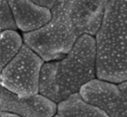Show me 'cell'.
Instances as JSON below:
<instances>
[{"label": "cell", "instance_id": "cell-8", "mask_svg": "<svg viewBox=\"0 0 127 117\" xmlns=\"http://www.w3.org/2000/svg\"><path fill=\"white\" fill-rule=\"evenodd\" d=\"M7 3L16 25L24 33L40 29L51 19L50 10L30 0H7Z\"/></svg>", "mask_w": 127, "mask_h": 117}, {"label": "cell", "instance_id": "cell-12", "mask_svg": "<svg viewBox=\"0 0 127 117\" xmlns=\"http://www.w3.org/2000/svg\"><path fill=\"white\" fill-rule=\"evenodd\" d=\"M118 87L120 88L122 92L125 95V97L127 98V80H124V81H123V82H120Z\"/></svg>", "mask_w": 127, "mask_h": 117}, {"label": "cell", "instance_id": "cell-11", "mask_svg": "<svg viewBox=\"0 0 127 117\" xmlns=\"http://www.w3.org/2000/svg\"><path fill=\"white\" fill-rule=\"evenodd\" d=\"M30 1L41 7L49 9V10H51L60 2V0H30Z\"/></svg>", "mask_w": 127, "mask_h": 117}, {"label": "cell", "instance_id": "cell-14", "mask_svg": "<svg viewBox=\"0 0 127 117\" xmlns=\"http://www.w3.org/2000/svg\"><path fill=\"white\" fill-rule=\"evenodd\" d=\"M53 117H55V116H53Z\"/></svg>", "mask_w": 127, "mask_h": 117}, {"label": "cell", "instance_id": "cell-13", "mask_svg": "<svg viewBox=\"0 0 127 117\" xmlns=\"http://www.w3.org/2000/svg\"><path fill=\"white\" fill-rule=\"evenodd\" d=\"M2 117H20L17 115V114H11V113H7V112H5L3 114H2Z\"/></svg>", "mask_w": 127, "mask_h": 117}, {"label": "cell", "instance_id": "cell-3", "mask_svg": "<svg viewBox=\"0 0 127 117\" xmlns=\"http://www.w3.org/2000/svg\"><path fill=\"white\" fill-rule=\"evenodd\" d=\"M50 12L51 19L46 25L23 34L24 44L46 62L63 59L81 37L63 5L59 2Z\"/></svg>", "mask_w": 127, "mask_h": 117}, {"label": "cell", "instance_id": "cell-5", "mask_svg": "<svg viewBox=\"0 0 127 117\" xmlns=\"http://www.w3.org/2000/svg\"><path fill=\"white\" fill-rule=\"evenodd\" d=\"M79 93L109 117H127V98L114 83L94 79L82 86Z\"/></svg>", "mask_w": 127, "mask_h": 117}, {"label": "cell", "instance_id": "cell-4", "mask_svg": "<svg viewBox=\"0 0 127 117\" xmlns=\"http://www.w3.org/2000/svg\"><path fill=\"white\" fill-rule=\"evenodd\" d=\"M43 60L26 44L1 71L4 89L20 97L39 93V77Z\"/></svg>", "mask_w": 127, "mask_h": 117}, {"label": "cell", "instance_id": "cell-6", "mask_svg": "<svg viewBox=\"0 0 127 117\" xmlns=\"http://www.w3.org/2000/svg\"><path fill=\"white\" fill-rule=\"evenodd\" d=\"M57 106L56 103L39 93L20 97L5 89L0 94V110L20 117H53Z\"/></svg>", "mask_w": 127, "mask_h": 117}, {"label": "cell", "instance_id": "cell-10", "mask_svg": "<svg viewBox=\"0 0 127 117\" xmlns=\"http://www.w3.org/2000/svg\"><path fill=\"white\" fill-rule=\"evenodd\" d=\"M23 45L22 38L17 32L6 30L0 34V70L17 55Z\"/></svg>", "mask_w": 127, "mask_h": 117}, {"label": "cell", "instance_id": "cell-1", "mask_svg": "<svg viewBox=\"0 0 127 117\" xmlns=\"http://www.w3.org/2000/svg\"><path fill=\"white\" fill-rule=\"evenodd\" d=\"M96 42L93 36L81 35L61 60L43 63L39 77V94L61 103L95 79Z\"/></svg>", "mask_w": 127, "mask_h": 117}, {"label": "cell", "instance_id": "cell-2", "mask_svg": "<svg viewBox=\"0 0 127 117\" xmlns=\"http://www.w3.org/2000/svg\"><path fill=\"white\" fill-rule=\"evenodd\" d=\"M96 76L113 83L127 80V0H110L96 33Z\"/></svg>", "mask_w": 127, "mask_h": 117}, {"label": "cell", "instance_id": "cell-9", "mask_svg": "<svg viewBox=\"0 0 127 117\" xmlns=\"http://www.w3.org/2000/svg\"><path fill=\"white\" fill-rule=\"evenodd\" d=\"M55 117H109L98 107L87 103L77 92L59 103Z\"/></svg>", "mask_w": 127, "mask_h": 117}, {"label": "cell", "instance_id": "cell-7", "mask_svg": "<svg viewBox=\"0 0 127 117\" xmlns=\"http://www.w3.org/2000/svg\"><path fill=\"white\" fill-rule=\"evenodd\" d=\"M69 10L79 34L96 35L110 0H60Z\"/></svg>", "mask_w": 127, "mask_h": 117}]
</instances>
